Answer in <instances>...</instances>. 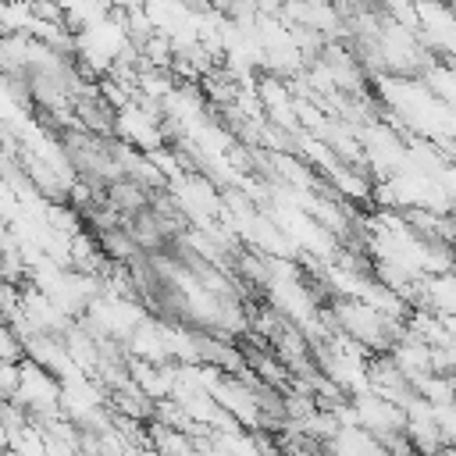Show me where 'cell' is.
I'll use <instances>...</instances> for the list:
<instances>
[{
    "label": "cell",
    "mask_w": 456,
    "mask_h": 456,
    "mask_svg": "<svg viewBox=\"0 0 456 456\" xmlns=\"http://www.w3.org/2000/svg\"><path fill=\"white\" fill-rule=\"evenodd\" d=\"M110 4H118V7H135V4H142V0H110Z\"/></svg>",
    "instance_id": "obj_2"
},
{
    "label": "cell",
    "mask_w": 456,
    "mask_h": 456,
    "mask_svg": "<svg viewBox=\"0 0 456 456\" xmlns=\"http://www.w3.org/2000/svg\"><path fill=\"white\" fill-rule=\"evenodd\" d=\"M25 356V342L18 335V328L11 321H0V360H21Z\"/></svg>",
    "instance_id": "obj_1"
}]
</instances>
